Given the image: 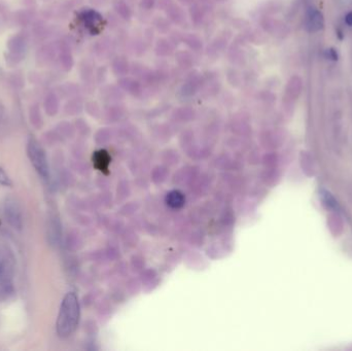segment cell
Instances as JSON below:
<instances>
[{
    "label": "cell",
    "mask_w": 352,
    "mask_h": 351,
    "mask_svg": "<svg viewBox=\"0 0 352 351\" xmlns=\"http://www.w3.org/2000/svg\"><path fill=\"white\" fill-rule=\"evenodd\" d=\"M79 321V304L75 293H68L62 301L56 329L61 338L69 337L75 331Z\"/></svg>",
    "instance_id": "cell-1"
},
{
    "label": "cell",
    "mask_w": 352,
    "mask_h": 351,
    "mask_svg": "<svg viewBox=\"0 0 352 351\" xmlns=\"http://www.w3.org/2000/svg\"><path fill=\"white\" fill-rule=\"evenodd\" d=\"M27 152L31 163H32L38 174L41 177L48 178L50 170L46 152L36 140L30 139L27 147Z\"/></svg>",
    "instance_id": "cell-2"
},
{
    "label": "cell",
    "mask_w": 352,
    "mask_h": 351,
    "mask_svg": "<svg viewBox=\"0 0 352 351\" xmlns=\"http://www.w3.org/2000/svg\"><path fill=\"white\" fill-rule=\"evenodd\" d=\"M4 214L6 221L12 225L15 229L20 230L23 226L22 212L19 207L18 203L15 200L9 199L5 202L4 205Z\"/></svg>",
    "instance_id": "cell-3"
},
{
    "label": "cell",
    "mask_w": 352,
    "mask_h": 351,
    "mask_svg": "<svg viewBox=\"0 0 352 351\" xmlns=\"http://www.w3.org/2000/svg\"><path fill=\"white\" fill-rule=\"evenodd\" d=\"M324 24H325V21H324L323 14L318 12L317 9L310 10L308 14V18H307V27H308L309 31H312V32L319 31L324 27Z\"/></svg>",
    "instance_id": "cell-4"
},
{
    "label": "cell",
    "mask_w": 352,
    "mask_h": 351,
    "mask_svg": "<svg viewBox=\"0 0 352 351\" xmlns=\"http://www.w3.org/2000/svg\"><path fill=\"white\" fill-rule=\"evenodd\" d=\"M184 196L179 191H172L167 194L166 196V203L170 206L171 208L178 209L184 205Z\"/></svg>",
    "instance_id": "cell-5"
},
{
    "label": "cell",
    "mask_w": 352,
    "mask_h": 351,
    "mask_svg": "<svg viewBox=\"0 0 352 351\" xmlns=\"http://www.w3.org/2000/svg\"><path fill=\"white\" fill-rule=\"evenodd\" d=\"M95 165L101 170L106 169L107 165H108V158H106L105 152L101 151L100 153L97 154L95 158Z\"/></svg>",
    "instance_id": "cell-6"
},
{
    "label": "cell",
    "mask_w": 352,
    "mask_h": 351,
    "mask_svg": "<svg viewBox=\"0 0 352 351\" xmlns=\"http://www.w3.org/2000/svg\"><path fill=\"white\" fill-rule=\"evenodd\" d=\"M7 281V271L4 264L0 262V285H5L4 283Z\"/></svg>",
    "instance_id": "cell-7"
},
{
    "label": "cell",
    "mask_w": 352,
    "mask_h": 351,
    "mask_svg": "<svg viewBox=\"0 0 352 351\" xmlns=\"http://www.w3.org/2000/svg\"><path fill=\"white\" fill-rule=\"evenodd\" d=\"M326 57H327V59L332 60V61H337L338 58H339L337 50H334V49H328V50H326Z\"/></svg>",
    "instance_id": "cell-8"
},
{
    "label": "cell",
    "mask_w": 352,
    "mask_h": 351,
    "mask_svg": "<svg viewBox=\"0 0 352 351\" xmlns=\"http://www.w3.org/2000/svg\"><path fill=\"white\" fill-rule=\"evenodd\" d=\"M0 183L3 185H10V180L2 168H0Z\"/></svg>",
    "instance_id": "cell-9"
},
{
    "label": "cell",
    "mask_w": 352,
    "mask_h": 351,
    "mask_svg": "<svg viewBox=\"0 0 352 351\" xmlns=\"http://www.w3.org/2000/svg\"><path fill=\"white\" fill-rule=\"evenodd\" d=\"M345 22H346L347 25L352 26V12H350L349 14L346 15V17H345Z\"/></svg>",
    "instance_id": "cell-10"
}]
</instances>
